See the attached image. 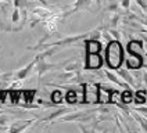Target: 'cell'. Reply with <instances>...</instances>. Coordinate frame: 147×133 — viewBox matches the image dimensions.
I'll use <instances>...</instances> for the list:
<instances>
[{
	"instance_id": "1",
	"label": "cell",
	"mask_w": 147,
	"mask_h": 133,
	"mask_svg": "<svg viewBox=\"0 0 147 133\" xmlns=\"http://www.w3.org/2000/svg\"><path fill=\"white\" fill-rule=\"evenodd\" d=\"M123 61V47L119 40H110L106 47V62L110 69L119 68Z\"/></svg>"
},
{
	"instance_id": "14",
	"label": "cell",
	"mask_w": 147,
	"mask_h": 133,
	"mask_svg": "<svg viewBox=\"0 0 147 133\" xmlns=\"http://www.w3.org/2000/svg\"><path fill=\"white\" fill-rule=\"evenodd\" d=\"M131 115L135 121H138V122L140 124V130H143V132L147 133V119L146 118H144L143 115H139L138 112H132Z\"/></svg>"
},
{
	"instance_id": "2",
	"label": "cell",
	"mask_w": 147,
	"mask_h": 133,
	"mask_svg": "<svg viewBox=\"0 0 147 133\" xmlns=\"http://www.w3.org/2000/svg\"><path fill=\"white\" fill-rule=\"evenodd\" d=\"M103 58L98 53H86L85 69H100L103 65Z\"/></svg>"
},
{
	"instance_id": "3",
	"label": "cell",
	"mask_w": 147,
	"mask_h": 133,
	"mask_svg": "<svg viewBox=\"0 0 147 133\" xmlns=\"http://www.w3.org/2000/svg\"><path fill=\"white\" fill-rule=\"evenodd\" d=\"M36 122V119L33 118V119H18V121H16V122H13L11 124V126L7 129V132L10 133H20V132H25L26 130V128L28 126H31L32 124H35Z\"/></svg>"
},
{
	"instance_id": "21",
	"label": "cell",
	"mask_w": 147,
	"mask_h": 133,
	"mask_svg": "<svg viewBox=\"0 0 147 133\" xmlns=\"http://www.w3.org/2000/svg\"><path fill=\"white\" fill-rule=\"evenodd\" d=\"M119 6L123 10H129V6H131V0H119Z\"/></svg>"
},
{
	"instance_id": "13",
	"label": "cell",
	"mask_w": 147,
	"mask_h": 133,
	"mask_svg": "<svg viewBox=\"0 0 147 133\" xmlns=\"http://www.w3.org/2000/svg\"><path fill=\"white\" fill-rule=\"evenodd\" d=\"M104 10L107 13H121L119 0H107V6Z\"/></svg>"
},
{
	"instance_id": "7",
	"label": "cell",
	"mask_w": 147,
	"mask_h": 133,
	"mask_svg": "<svg viewBox=\"0 0 147 133\" xmlns=\"http://www.w3.org/2000/svg\"><path fill=\"white\" fill-rule=\"evenodd\" d=\"M104 75L107 76V79L110 81V82L115 83V85H118V86H121V87H123V89H126V90H132V87L128 85V83L125 82L123 79H121V78H118V75L114 74L111 69H104Z\"/></svg>"
},
{
	"instance_id": "8",
	"label": "cell",
	"mask_w": 147,
	"mask_h": 133,
	"mask_svg": "<svg viewBox=\"0 0 147 133\" xmlns=\"http://www.w3.org/2000/svg\"><path fill=\"white\" fill-rule=\"evenodd\" d=\"M115 71H117V75H118L121 79H123L125 82L131 86L132 89H133V87H135V89H138V87H139V86H138V83H136V81L133 79V75L129 74V71H128V69H125V68H117Z\"/></svg>"
},
{
	"instance_id": "29",
	"label": "cell",
	"mask_w": 147,
	"mask_h": 133,
	"mask_svg": "<svg viewBox=\"0 0 147 133\" xmlns=\"http://www.w3.org/2000/svg\"><path fill=\"white\" fill-rule=\"evenodd\" d=\"M146 57H147V53H146Z\"/></svg>"
},
{
	"instance_id": "12",
	"label": "cell",
	"mask_w": 147,
	"mask_h": 133,
	"mask_svg": "<svg viewBox=\"0 0 147 133\" xmlns=\"http://www.w3.org/2000/svg\"><path fill=\"white\" fill-rule=\"evenodd\" d=\"M67 112H69V109L68 108H58L57 111H54V112H51L49 116H46V118H43L42 119V122H47V121H54V119H57L60 116L65 115Z\"/></svg>"
},
{
	"instance_id": "27",
	"label": "cell",
	"mask_w": 147,
	"mask_h": 133,
	"mask_svg": "<svg viewBox=\"0 0 147 133\" xmlns=\"http://www.w3.org/2000/svg\"><path fill=\"white\" fill-rule=\"evenodd\" d=\"M94 3H96V6L100 8V7H101V3H103V0H94Z\"/></svg>"
},
{
	"instance_id": "17",
	"label": "cell",
	"mask_w": 147,
	"mask_h": 133,
	"mask_svg": "<svg viewBox=\"0 0 147 133\" xmlns=\"http://www.w3.org/2000/svg\"><path fill=\"white\" fill-rule=\"evenodd\" d=\"M51 101H53L54 104L61 103V101H63V94H61L58 90H54L53 93H51Z\"/></svg>"
},
{
	"instance_id": "26",
	"label": "cell",
	"mask_w": 147,
	"mask_h": 133,
	"mask_svg": "<svg viewBox=\"0 0 147 133\" xmlns=\"http://www.w3.org/2000/svg\"><path fill=\"white\" fill-rule=\"evenodd\" d=\"M38 1H40L45 7H49V3H47V0H38Z\"/></svg>"
},
{
	"instance_id": "11",
	"label": "cell",
	"mask_w": 147,
	"mask_h": 133,
	"mask_svg": "<svg viewBox=\"0 0 147 133\" xmlns=\"http://www.w3.org/2000/svg\"><path fill=\"white\" fill-rule=\"evenodd\" d=\"M125 62L129 69H139L143 65V57L142 56H132V58H126Z\"/></svg>"
},
{
	"instance_id": "20",
	"label": "cell",
	"mask_w": 147,
	"mask_h": 133,
	"mask_svg": "<svg viewBox=\"0 0 147 133\" xmlns=\"http://www.w3.org/2000/svg\"><path fill=\"white\" fill-rule=\"evenodd\" d=\"M106 31L110 33V35H113V36H114L115 40H121V32H119V31H117V28H108V29H106Z\"/></svg>"
},
{
	"instance_id": "30",
	"label": "cell",
	"mask_w": 147,
	"mask_h": 133,
	"mask_svg": "<svg viewBox=\"0 0 147 133\" xmlns=\"http://www.w3.org/2000/svg\"><path fill=\"white\" fill-rule=\"evenodd\" d=\"M0 1H1V0H0Z\"/></svg>"
},
{
	"instance_id": "24",
	"label": "cell",
	"mask_w": 147,
	"mask_h": 133,
	"mask_svg": "<svg viewBox=\"0 0 147 133\" xmlns=\"http://www.w3.org/2000/svg\"><path fill=\"white\" fill-rule=\"evenodd\" d=\"M142 78H143V82H144V85H146V87H147V71L143 74V76H142Z\"/></svg>"
},
{
	"instance_id": "25",
	"label": "cell",
	"mask_w": 147,
	"mask_h": 133,
	"mask_svg": "<svg viewBox=\"0 0 147 133\" xmlns=\"http://www.w3.org/2000/svg\"><path fill=\"white\" fill-rule=\"evenodd\" d=\"M7 126H4V125H0V132H7Z\"/></svg>"
},
{
	"instance_id": "9",
	"label": "cell",
	"mask_w": 147,
	"mask_h": 133,
	"mask_svg": "<svg viewBox=\"0 0 147 133\" xmlns=\"http://www.w3.org/2000/svg\"><path fill=\"white\" fill-rule=\"evenodd\" d=\"M143 42L138 40V39H132V40L128 42V46H126V50L129 51L131 56H142V50H143Z\"/></svg>"
},
{
	"instance_id": "28",
	"label": "cell",
	"mask_w": 147,
	"mask_h": 133,
	"mask_svg": "<svg viewBox=\"0 0 147 133\" xmlns=\"http://www.w3.org/2000/svg\"><path fill=\"white\" fill-rule=\"evenodd\" d=\"M3 112H4V111H3V109H0V114H3Z\"/></svg>"
},
{
	"instance_id": "18",
	"label": "cell",
	"mask_w": 147,
	"mask_h": 133,
	"mask_svg": "<svg viewBox=\"0 0 147 133\" xmlns=\"http://www.w3.org/2000/svg\"><path fill=\"white\" fill-rule=\"evenodd\" d=\"M20 18H21V13H20V8L14 7V10H13V14H11V22H13V24H17V22L20 21Z\"/></svg>"
},
{
	"instance_id": "22",
	"label": "cell",
	"mask_w": 147,
	"mask_h": 133,
	"mask_svg": "<svg viewBox=\"0 0 147 133\" xmlns=\"http://www.w3.org/2000/svg\"><path fill=\"white\" fill-rule=\"evenodd\" d=\"M138 21H139L142 25L147 26V15H144V17H138Z\"/></svg>"
},
{
	"instance_id": "4",
	"label": "cell",
	"mask_w": 147,
	"mask_h": 133,
	"mask_svg": "<svg viewBox=\"0 0 147 133\" xmlns=\"http://www.w3.org/2000/svg\"><path fill=\"white\" fill-rule=\"evenodd\" d=\"M36 69H38V76L39 78H42L43 75L46 74V72H49V71H51V69H54V68H57V64H50V62H47L46 61V58L43 57H39V56H36Z\"/></svg>"
},
{
	"instance_id": "23",
	"label": "cell",
	"mask_w": 147,
	"mask_h": 133,
	"mask_svg": "<svg viewBox=\"0 0 147 133\" xmlns=\"http://www.w3.org/2000/svg\"><path fill=\"white\" fill-rule=\"evenodd\" d=\"M136 111H139L142 114H147V107H140V105H138V107H136Z\"/></svg>"
},
{
	"instance_id": "6",
	"label": "cell",
	"mask_w": 147,
	"mask_h": 133,
	"mask_svg": "<svg viewBox=\"0 0 147 133\" xmlns=\"http://www.w3.org/2000/svg\"><path fill=\"white\" fill-rule=\"evenodd\" d=\"M90 4H92V0H75L72 6L64 13V17L71 15L76 11H81V10H88L90 7Z\"/></svg>"
},
{
	"instance_id": "19",
	"label": "cell",
	"mask_w": 147,
	"mask_h": 133,
	"mask_svg": "<svg viewBox=\"0 0 147 133\" xmlns=\"http://www.w3.org/2000/svg\"><path fill=\"white\" fill-rule=\"evenodd\" d=\"M65 71H78L79 68H81V64L78 62V61H75V62H71V64H65Z\"/></svg>"
},
{
	"instance_id": "15",
	"label": "cell",
	"mask_w": 147,
	"mask_h": 133,
	"mask_svg": "<svg viewBox=\"0 0 147 133\" xmlns=\"http://www.w3.org/2000/svg\"><path fill=\"white\" fill-rule=\"evenodd\" d=\"M132 101H135L138 105H140V104H146L147 99L144 97V93H143V94H140V91H138V93L133 96V100H132Z\"/></svg>"
},
{
	"instance_id": "5",
	"label": "cell",
	"mask_w": 147,
	"mask_h": 133,
	"mask_svg": "<svg viewBox=\"0 0 147 133\" xmlns=\"http://www.w3.org/2000/svg\"><path fill=\"white\" fill-rule=\"evenodd\" d=\"M36 61H38V60L35 57L32 61H31L29 64H26L24 68L16 71V72H14V76H13V81H14V79H16V81H24V79H26V78L29 76V74L32 72V69L35 68V65H36Z\"/></svg>"
},
{
	"instance_id": "10",
	"label": "cell",
	"mask_w": 147,
	"mask_h": 133,
	"mask_svg": "<svg viewBox=\"0 0 147 133\" xmlns=\"http://www.w3.org/2000/svg\"><path fill=\"white\" fill-rule=\"evenodd\" d=\"M101 43L98 39H93V38H88L85 40V50L86 53H100L101 51Z\"/></svg>"
},
{
	"instance_id": "16",
	"label": "cell",
	"mask_w": 147,
	"mask_h": 133,
	"mask_svg": "<svg viewBox=\"0 0 147 133\" xmlns=\"http://www.w3.org/2000/svg\"><path fill=\"white\" fill-rule=\"evenodd\" d=\"M29 4V0H13V6L20 10H24V8L28 7Z\"/></svg>"
}]
</instances>
